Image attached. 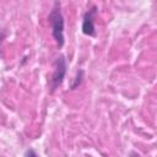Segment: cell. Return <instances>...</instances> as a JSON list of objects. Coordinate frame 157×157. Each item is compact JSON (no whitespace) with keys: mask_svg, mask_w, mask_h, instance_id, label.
<instances>
[{"mask_svg":"<svg viewBox=\"0 0 157 157\" xmlns=\"http://www.w3.org/2000/svg\"><path fill=\"white\" fill-rule=\"evenodd\" d=\"M23 157H40V156L36 152V150H33V148H27Z\"/></svg>","mask_w":157,"mask_h":157,"instance_id":"cell-5","label":"cell"},{"mask_svg":"<svg viewBox=\"0 0 157 157\" xmlns=\"http://www.w3.org/2000/svg\"><path fill=\"white\" fill-rule=\"evenodd\" d=\"M130 157H140V155L137 152H135V151H131L130 152Z\"/></svg>","mask_w":157,"mask_h":157,"instance_id":"cell-6","label":"cell"},{"mask_svg":"<svg viewBox=\"0 0 157 157\" xmlns=\"http://www.w3.org/2000/svg\"><path fill=\"white\" fill-rule=\"evenodd\" d=\"M97 13H98V7L94 4H92L83 13L81 31L85 36H88V37L97 36V31H96V26H94V18H96Z\"/></svg>","mask_w":157,"mask_h":157,"instance_id":"cell-3","label":"cell"},{"mask_svg":"<svg viewBox=\"0 0 157 157\" xmlns=\"http://www.w3.org/2000/svg\"><path fill=\"white\" fill-rule=\"evenodd\" d=\"M83 78H85V70H83V69H77L75 76L72 77V80H71V82H70L69 90H71V91L76 90V88L82 83Z\"/></svg>","mask_w":157,"mask_h":157,"instance_id":"cell-4","label":"cell"},{"mask_svg":"<svg viewBox=\"0 0 157 157\" xmlns=\"http://www.w3.org/2000/svg\"><path fill=\"white\" fill-rule=\"evenodd\" d=\"M48 20L52 27V36L56 43V47L60 49L65 44V36H64V28H65V21L61 12V4L60 1H54L52 10L48 15Z\"/></svg>","mask_w":157,"mask_h":157,"instance_id":"cell-1","label":"cell"},{"mask_svg":"<svg viewBox=\"0 0 157 157\" xmlns=\"http://www.w3.org/2000/svg\"><path fill=\"white\" fill-rule=\"evenodd\" d=\"M52 66H53V71H52L50 77L48 80V86H49V92L54 93L60 87V85L63 83V81L66 76L67 61H66L65 56L63 54H60V55L54 58V60L52 63Z\"/></svg>","mask_w":157,"mask_h":157,"instance_id":"cell-2","label":"cell"}]
</instances>
